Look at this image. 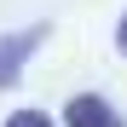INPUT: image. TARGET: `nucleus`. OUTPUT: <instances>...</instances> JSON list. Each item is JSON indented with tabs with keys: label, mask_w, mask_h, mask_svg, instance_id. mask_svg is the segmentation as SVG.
Segmentation results:
<instances>
[{
	"label": "nucleus",
	"mask_w": 127,
	"mask_h": 127,
	"mask_svg": "<svg viewBox=\"0 0 127 127\" xmlns=\"http://www.w3.org/2000/svg\"><path fill=\"white\" fill-rule=\"evenodd\" d=\"M46 40V23H29V29H12V35H0V87H12L17 75H23V64L29 52Z\"/></svg>",
	"instance_id": "1"
},
{
	"label": "nucleus",
	"mask_w": 127,
	"mask_h": 127,
	"mask_svg": "<svg viewBox=\"0 0 127 127\" xmlns=\"http://www.w3.org/2000/svg\"><path fill=\"white\" fill-rule=\"evenodd\" d=\"M64 127H127V116L110 98H98V93H75L64 104Z\"/></svg>",
	"instance_id": "2"
},
{
	"label": "nucleus",
	"mask_w": 127,
	"mask_h": 127,
	"mask_svg": "<svg viewBox=\"0 0 127 127\" xmlns=\"http://www.w3.org/2000/svg\"><path fill=\"white\" fill-rule=\"evenodd\" d=\"M6 127H52V121L40 116V110H12V116H6Z\"/></svg>",
	"instance_id": "3"
},
{
	"label": "nucleus",
	"mask_w": 127,
	"mask_h": 127,
	"mask_svg": "<svg viewBox=\"0 0 127 127\" xmlns=\"http://www.w3.org/2000/svg\"><path fill=\"white\" fill-rule=\"evenodd\" d=\"M116 46L127 52V17H121V23H116Z\"/></svg>",
	"instance_id": "4"
}]
</instances>
